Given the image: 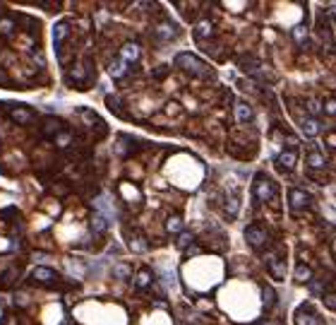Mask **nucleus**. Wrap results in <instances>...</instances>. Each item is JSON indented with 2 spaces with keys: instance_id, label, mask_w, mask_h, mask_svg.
<instances>
[{
  "instance_id": "obj_1",
  "label": "nucleus",
  "mask_w": 336,
  "mask_h": 325,
  "mask_svg": "<svg viewBox=\"0 0 336 325\" xmlns=\"http://www.w3.org/2000/svg\"><path fill=\"white\" fill-rule=\"evenodd\" d=\"M175 65L180 70H185L188 75H195V77H209L211 75V70L207 68V63L199 56H192V53H178L175 56Z\"/></svg>"
},
{
  "instance_id": "obj_2",
  "label": "nucleus",
  "mask_w": 336,
  "mask_h": 325,
  "mask_svg": "<svg viewBox=\"0 0 336 325\" xmlns=\"http://www.w3.org/2000/svg\"><path fill=\"white\" fill-rule=\"evenodd\" d=\"M245 241L250 243V248H254V251H262V248L269 243V229H267L262 222L248 224V229H245Z\"/></svg>"
},
{
  "instance_id": "obj_3",
  "label": "nucleus",
  "mask_w": 336,
  "mask_h": 325,
  "mask_svg": "<svg viewBox=\"0 0 336 325\" xmlns=\"http://www.w3.org/2000/svg\"><path fill=\"white\" fill-rule=\"evenodd\" d=\"M252 193H254L257 203H269V200L276 198L279 188H276L274 181H269L267 176H257L254 178V186H252Z\"/></svg>"
},
{
  "instance_id": "obj_4",
  "label": "nucleus",
  "mask_w": 336,
  "mask_h": 325,
  "mask_svg": "<svg viewBox=\"0 0 336 325\" xmlns=\"http://www.w3.org/2000/svg\"><path fill=\"white\" fill-rule=\"evenodd\" d=\"M118 190H120V198L127 203V205L132 207H140L144 203V198H142V190L132 183V181H127V178H123V181H118Z\"/></svg>"
},
{
  "instance_id": "obj_5",
  "label": "nucleus",
  "mask_w": 336,
  "mask_h": 325,
  "mask_svg": "<svg viewBox=\"0 0 336 325\" xmlns=\"http://www.w3.org/2000/svg\"><path fill=\"white\" fill-rule=\"evenodd\" d=\"M310 203H312V195L308 190H303V188H291L288 190V207L293 212H300V209L310 207Z\"/></svg>"
},
{
  "instance_id": "obj_6",
  "label": "nucleus",
  "mask_w": 336,
  "mask_h": 325,
  "mask_svg": "<svg viewBox=\"0 0 336 325\" xmlns=\"http://www.w3.org/2000/svg\"><path fill=\"white\" fill-rule=\"evenodd\" d=\"M173 36H178V29L173 27V22H168V20H159V22L154 24V39H156L159 44H168V41H173Z\"/></svg>"
},
{
  "instance_id": "obj_7",
  "label": "nucleus",
  "mask_w": 336,
  "mask_h": 325,
  "mask_svg": "<svg viewBox=\"0 0 336 325\" xmlns=\"http://www.w3.org/2000/svg\"><path fill=\"white\" fill-rule=\"evenodd\" d=\"M295 325H324V321L315 313V308L312 306H300L298 311H295Z\"/></svg>"
},
{
  "instance_id": "obj_8",
  "label": "nucleus",
  "mask_w": 336,
  "mask_h": 325,
  "mask_svg": "<svg viewBox=\"0 0 336 325\" xmlns=\"http://www.w3.org/2000/svg\"><path fill=\"white\" fill-rule=\"evenodd\" d=\"M295 162H298V152L295 149H283L276 157V169H279L281 174H288V171H293Z\"/></svg>"
},
{
  "instance_id": "obj_9",
  "label": "nucleus",
  "mask_w": 336,
  "mask_h": 325,
  "mask_svg": "<svg viewBox=\"0 0 336 325\" xmlns=\"http://www.w3.org/2000/svg\"><path fill=\"white\" fill-rule=\"evenodd\" d=\"M142 56V48H140V44L137 41H125L123 46H120V60L123 63H137Z\"/></svg>"
},
{
  "instance_id": "obj_10",
  "label": "nucleus",
  "mask_w": 336,
  "mask_h": 325,
  "mask_svg": "<svg viewBox=\"0 0 336 325\" xmlns=\"http://www.w3.org/2000/svg\"><path fill=\"white\" fill-rule=\"evenodd\" d=\"M10 118L15 123H20V125H29V123H34L36 114L31 109H27V106H12L10 109Z\"/></svg>"
},
{
  "instance_id": "obj_11",
  "label": "nucleus",
  "mask_w": 336,
  "mask_h": 325,
  "mask_svg": "<svg viewBox=\"0 0 336 325\" xmlns=\"http://www.w3.org/2000/svg\"><path fill=\"white\" fill-rule=\"evenodd\" d=\"M305 164H308L310 171H322V169H327V157L319 152V149H310L308 157H305Z\"/></svg>"
},
{
  "instance_id": "obj_12",
  "label": "nucleus",
  "mask_w": 336,
  "mask_h": 325,
  "mask_svg": "<svg viewBox=\"0 0 336 325\" xmlns=\"http://www.w3.org/2000/svg\"><path fill=\"white\" fill-rule=\"evenodd\" d=\"M233 116H235V120H240V123H248V120H252V106L248 104V101H243V99H235L233 101Z\"/></svg>"
},
{
  "instance_id": "obj_13",
  "label": "nucleus",
  "mask_w": 336,
  "mask_h": 325,
  "mask_svg": "<svg viewBox=\"0 0 336 325\" xmlns=\"http://www.w3.org/2000/svg\"><path fill=\"white\" fill-rule=\"evenodd\" d=\"M31 282H34V284H53V282H56V272H53L51 267H34Z\"/></svg>"
},
{
  "instance_id": "obj_14",
  "label": "nucleus",
  "mask_w": 336,
  "mask_h": 325,
  "mask_svg": "<svg viewBox=\"0 0 336 325\" xmlns=\"http://www.w3.org/2000/svg\"><path fill=\"white\" fill-rule=\"evenodd\" d=\"M70 31H72L70 22H58L56 27H53V41H56V51L65 46V41L70 39Z\"/></svg>"
},
{
  "instance_id": "obj_15",
  "label": "nucleus",
  "mask_w": 336,
  "mask_h": 325,
  "mask_svg": "<svg viewBox=\"0 0 336 325\" xmlns=\"http://www.w3.org/2000/svg\"><path fill=\"white\" fill-rule=\"evenodd\" d=\"M195 34H197V39H209L214 34V22L209 17H199L195 22Z\"/></svg>"
},
{
  "instance_id": "obj_16",
  "label": "nucleus",
  "mask_w": 336,
  "mask_h": 325,
  "mask_svg": "<svg viewBox=\"0 0 336 325\" xmlns=\"http://www.w3.org/2000/svg\"><path fill=\"white\" fill-rule=\"evenodd\" d=\"M238 212H240V198H238V195H226L224 214L228 217V219H235V217H238Z\"/></svg>"
},
{
  "instance_id": "obj_17",
  "label": "nucleus",
  "mask_w": 336,
  "mask_h": 325,
  "mask_svg": "<svg viewBox=\"0 0 336 325\" xmlns=\"http://www.w3.org/2000/svg\"><path fill=\"white\" fill-rule=\"evenodd\" d=\"M151 282H154V272H151L149 267H142V270L135 272V287H137V289L151 287Z\"/></svg>"
},
{
  "instance_id": "obj_18",
  "label": "nucleus",
  "mask_w": 336,
  "mask_h": 325,
  "mask_svg": "<svg viewBox=\"0 0 336 325\" xmlns=\"http://www.w3.org/2000/svg\"><path fill=\"white\" fill-rule=\"evenodd\" d=\"M293 279H295L298 284H308V282H312V267L305 265V263H298L295 270H293Z\"/></svg>"
},
{
  "instance_id": "obj_19",
  "label": "nucleus",
  "mask_w": 336,
  "mask_h": 325,
  "mask_svg": "<svg viewBox=\"0 0 336 325\" xmlns=\"http://www.w3.org/2000/svg\"><path fill=\"white\" fill-rule=\"evenodd\" d=\"M319 133H322V123L317 118L308 116V118L303 120V135H305V138H315V135H319Z\"/></svg>"
},
{
  "instance_id": "obj_20",
  "label": "nucleus",
  "mask_w": 336,
  "mask_h": 325,
  "mask_svg": "<svg viewBox=\"0 0 336 325\" xmlns=\"http://www.w3.org/2000/svg\"><path fill=\"white\" fill-rule=\"evenodd\" d=\"M106 106H108V111H111V114L120 116V118H125V109H123V99H120V96L108 94V96H106Z\"/></svg>"
},
{
  "instance_id": "obj_21",
  "label": "nucleus",
  "mask_w": 336,
  "mask_h": 325,
  "mask_svg": "<svg viewBox=\"0 0 336 325\" xmlns=\"http://www.w3.org/2000/svg\"><path fill=\"white\" fill-rule=\"evenodd\" d=\"M108 75H111L113 80H123L125 75H127V63H123V60H113L111 65H108Z\"/></svg>"
},
{
  "instance_id": "obj_22",
  "label": "nucleus",
  "mask_w": 336,
  "mask_h": 325,
  "mask_svg": "<svg viewBox=\"0 0 336 325\" xmlns=\"http://www.w3.org/2000/svg\"><path fill=\"white\" fill-rule=\"evenodd\" d=\"M164 229H166V234H180V232H183V217H180V214H170V217H166Z\"/></svg>"
},
{
  "instance_id": "obj_23",
  "label": "nucleus",
  "mask_w": 336,
  "mask_h": 325,
  "mask_svg": "<svg viewBox=\"0 0 336 325\" xmlns=\"http://www.w3.org/2000/svg\"><path fill=\"white\" fill-rule=\"evenodd\" d=\"M267 265H269V272L274 275V279H283V277H286V267H283V263H281L279 258L269 255V258H267Z\"/></svg>"
},
{
  "instance_id": "obj_24",
  "label": "nucleus",
  "mask_w": 336,
  "mask_h": 325,
  "mask_svg": "<svg viewBox=\"0 0 336 325\" xmlns=\"http://www.w3.org/2000/svg\"><path fill=\"white\" fill-rule=\"evenodd\" d=\"M70 77H72V80H86V82H89V80H91V70H89L86 65H82V63H75L72 70H70Z\"/></svg>"
},
{
  "instance_id": "obj_25",
  "label": "nucleus",
  "mask_w": 336,
  "mask_h": 325,
  "mask_svg": "<svg viewBox=\"0 0 336 325\" xmlns=\"http://www.w3.org/2000/svg\"><path fill=\"white\" fill-rule=\"evenodd\" d=\"M58 130H63V123H60L58 118L48 116V118L43 120V128H41V133H43V135H53V138H56Z\"/></svg>"
},
{
  "instance_id": "obj_26",
  "label": "nucleus",
  "mask_w": 336,
  "mask_h": 325,
  "mask_svg": "<svg viewBox=\"0 0 336 325\" xmlns=\"http://www.w3.org/2000/svg\"><path fill=\"white\" fill-rule=\"evenodd\" d=\"M72 145V130H67V128H63V130H58L56 133V147L65 149Z\"/></svg>"
},
{
  "instance_id": "obj_27",
  "label": "nucleus",
  "mask_w": 336,
  "mask_h": 325,
  "mask_svg": "<svg viewBox=\"0 0 336 325\" xmlns=\"http://www.w3.org/2000/svg\"><path fill=\"white\" fill-rule=\"evenodd\" d=\"M135 147H137V142H132L130 135H120V138H118V147H115V152H118V154H130Z\"/></svg>"
},
{
  "instance_id": "obj_28",
  "label": "nucleus",
  "mask_w": 336,
  "mask_h": 325,
  "mask_svg": "<svg viewBox=\"0 0 336 325\" xmlns=\"http://www.w3.org/2000/svg\"><path fill=\"white\" fill-rule=\"evenodd\" d=\"M91 229H94L96 234H104V232H106V219H104L101 212H94V217H91Z\"/></svg>"
},
{
  "instance_id": "obj_29",
  "label": "nucleus",
  "mask_w": 336,
  "mask_h": 325,
  "mask_svg": "<svg viewBox=\"0 0 336 325\" xmlns=\"http://www.w3.org/2000/svg\"><path fill=\"white\" fill-rule=\"evenodd\" d=\"M127 243H130V248H132L135 253H144V251H147V241H144L140 234L130 236V238H127Z\"/></svg>"
},
{
  "instance_id": "obj_30",
  "label": "nucleus",
  "mask_w": 336,
  "mask_h": 325,
  "mask_svg": "<svg viewBox=\"0 0 336 325\" xmlns=\"http://www.w3.org/2000/svg\"><path fill=\"white\" fill-rule=\"evenodd\" d=\"M12 31H15V20L12 17H0V34L10 36Z\"/></svg>"
},
{
  "instance_id": "obj_31",
  "label": "nucleus",
  "mask_w": 336,
  "mask_h": 325,
  "mask_svg": "<svg viewBox=\"0 0 336 325\" xmlns=\"http://www.w3.org/2000/svg\"><path fill=\"white\" fill-rule=\"evenodd\" d=\"M195 243V234L192 232H180V236H178V248H190Z\"/></svg>"
},
{
  "instance_id": "obj_32",
  "label": "nucleus",
  "mask_w": 336,
  "mask_h": 325,
  "mask_svg": "<svg viewBox=\"0 0 336 325\" xmlns=\"http://www.w3.org/2000/svg\"><path fill=\"white\" fill-rule=\"evenodd\" d=\"M262 299H264V306L272 308V306L276 303V292H274L272 287H264V289H262Z\"/></svg>"
},
{
  "instance_id": "obj_33",
  "label": "nucleus",
  "mask_w": 336,
  "mask_h": 325,
  "mask_svg": "<svg viewBox=\"0 0 336 325\" xmlns=\"http://www.w3.org/2000/svg\"><path fill=\"white\" fill-rule=\"evenodd\" d=\"M80 114L84 116V123H86V125H101V120H99V116H96L94 111H89V109H80Z\"/></svg>"
},
{
  "instance_id": "obj_34",
  "label": "nucleus",
  "mask_w": 336,
  "mask_h": 325,
  "mask_svg": "<svg viewBox=\"0 0 336 325\" xmlns=\"http://www.w3.org/2000/svg\"><path fill=\"white\" fill-rule=\"evenodd\" d=\"M293 39H295L298 44H305V39H308V24H298V27L293 29Z\"/></svg>"
},
{
  "instance_id": "obj_35",
  "label": "nucleus",
  "mask_w": 336,
  "mask_h": 325,
  "mask_svg": "<svg viewBox=\"0 0 336 325\" xmlns=\"http://www.w3.org/2000/svg\"><path fill=\"white\" fill-rule=\"evenodd\" d=\"M308 109H310V114H312V118L319 116V114H322V104H319V99H308Z\"/></svg>"
},
{
  "instance_id": "obj_36",
  "label": "nucleus",
  "mask_w": 336,
  "mask_h": 325,
  "mask_svg": "<svg viewBox=\"0 0 336 325\" xmlns=\"http://www.w3.org/2000/svg\"><path fill=\"white\" fill-rule=\"evenodd\" d=\"M324 303H327V308H329V311H336V296H334V292H327V294H324Z\"/></svg>"
},
{
  "instance_id": "obj_37",
  "label": "nucleus",
  "mask_w": 336,
  "mask_h": 325,
  "mask_svg": "<svg viewBox=\"0 0 336 325\" xmlns=\"http://www.w3.org/2000/svg\"><path fill=\"white\" fill-rule=\"evenodd\" d=\"M322 111H327L329 116H334V114H336V101H334V99H332V96L327 99V104L322 106Z\"/></svg>"
},
{
  "instance_id": "obj_38",
  "label": "nucleus",
  "mask_w": 336,
  "mask_h": 325,
  "mask_svg": "<svg viewBox=\"0 0 336 325\" xmlns=\"http://www.w3.org/2000/svg\"><path fill=\"white\" fill-rule=\"evenodd\" d=\"M115 275H118L120 279H125V277L130 275V267H127L125 263H123V265H118V267H115Z\"/></svg>"
},
{
  "instance_id": "obj_39",
  "label": "nucleus",
  "mask_w": 336,
  "mask_h": 325,
  "mask_svg": "<svg viewBox=\"0 0 336 325\" xmlns=\"http://www.w3.org/2000/svg\"><path fill=\"white\" fill-rule=\"evenodd\" d=\"M12 279H15V270H7V272H5V277H2V287H7Z\"/></svg>"
},
{
  "instance_id": "obj_40",
  "label": "nucleus",
  "mask_w": 336,
  "mask_h": 325,
  "mask_svg": "<svg viewBox=\"0 0 336 325\" xmlns=\"http://www.w3.org/2000/svg\"><path fill=\"white\" fill-rule=\"evenodd\" d=\"M202 253V246H190L188 248V255H199Z\"/></svg>"
},
{
  "instance_id": "obj_41",
  "label": "nucleus",
  "mask_w": 336,
  "mask_h": 325,
  "mask_svg": "<svg viewBox=\"0 0 336 325\" xmlns=\"http://www.w3.org/2000/svg\"><path fill=\"white\" fill-rule=\"evenodd\" d=\"M166 72H168V68H166V65H164V68H156V70H154V77H164Z\"/></svg>"
},
{
  "instance_id": "obj_42",
  "label": "nucleus",
  "mask_w": 336,
  "mask_h": 325,
  "mask_svg": "<svg viewBox=\"0 0 336 325\" xmlns=\"http://www.w3.org/2000/svg\"><path fill=\"white\" fill-rule=\"evenodd\" d=\"M15 212H17L15 207H7V209H2V217H5V219H10V217H12Z\"/></svg>"
},
{
  "instance_id": "obj_43",
  "label": "nucleus",
  "mask_w": 336,
  "mask_h": 325,
  "mask_svg": "<svg viewBox=\"0 0 336 325\" xmlns=\"http://www.w3.org/2000/svg\"><path fill=\"white\" fill-rule=\"evenodd\" d=\"M106 20H108V15H106V12H99V27H104Z\"/></svg>"
},
{
  "instance_id": "obj_44",
  "label": "nucleus",
  "mask_w": 336,
  "mask_h": 325,
  "mask_svg": "<svg viewBox=\"0 0 336 325\" xmlns=\"http://www.w3.org/2000/svg\"><path fill=\"white\" fill-rule=\"evenodd\" d=\"M312 294H315V296L322 294V284H319V282H315V284H312Z\"/></svg>"
},
{
  "instance_id": "obj_45",
  "label": "nucleus",
  "mask_w": 336,
  "mask_h": 325,
  "mask_svg": "<svg viewBox=\"0 0 336 325\" xmlns=\"http://www.w3.org/2000/svg\"><path fill=\"white\" fill-rule=\"evenodd\" d=\"M327 142H329V147H332V149L336 147V140H334V130H332V133H329V138H327Z\"/></svg>"
}]
</instances>
